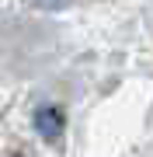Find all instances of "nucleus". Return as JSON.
I'll use <instances>...</instances> for the list:
<instances>
[{
	"instance_id": "nucleus-1",
	"label": "nucleus",
	"mask_w": 153,
	"mask_h": 157,
	"mask_svg": "<svg viewBox=\"0 0 153 157\" xmlns=\"http://www.w3.org/2000/svg\"><path fill=\"white\" fill-rule=\"evenodd\" d=\"M35 126H38V133L46 136V140H56V136L63 133V112L59 108H38Z\"/></svg>"
},
{
	"instance_id": "nucleus-2",
	"label": "nucleus",
	"mask_w": 153,
	"mask_h": 157,
	"mask_svg": "<svg viewBox=\"0 0 153 157\" xmlns=\"http://www.w3.org/2000/svg\"><path fill=\"white\" fill-rule=\"evenodd\" d=\"M35 7H56V4H63V0H31Z\"/></svg>"
}]
</instances>
